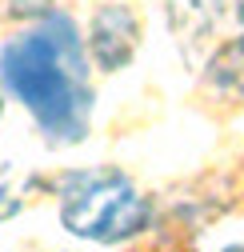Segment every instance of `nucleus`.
<instances>
[{
  "mask_svg": "<svg viewBox=\"0 0 244 252\" xmlns=\"http://www.w3.org/2000/svg\"><path fill=\"white\" fill-rule=\"evenodd\" d=\"M152 204L120 168H80L60 180L64 232L96 244H120L148 228Z\"/></svg>",
  "mask_w": 244,
  "mask_h": 252,
  "instance_id": "nucleus-2",
  "label": "nucleus"
},
{
  "mask_svg": "<svg viewBox=\"0 0 244 252\" xmlns=\"http://www.w3.org/2000/svg\"><path fill=\"white\" fill-rule=\"evenodd\" d=\"M12 212H20V192H12L8 180H0V220H8Z\"/></svg>",
  "mask_w": 244,
  "mask_h": 252,
  "instance_id": "nucleus-7",
  "label": "nucleus"
},
{
  "mask_svg": "<svg viewBox=\"0 0 244 252\" xmlns=\"http://www.w3.org/2000/svg\"><path fill=\"white\" fill-rule=\"evenodd\" d=\"M168 24L180 36V44H212L224 32L244 24V0H164Z\"/></svg>",
  "mask_w": 244,
  "mask_h": 252,
  "instance_id": "nucleus-3",
  "label": "nucleus"
},
{
  "mask_svg": "<svg viewBox=\"0 0 244 252\" xmlns=\"http://www.w3.org/2000/svg\"><path fill=\"white\" fill-rule=\"evenodd\" d=\"M4 4V12H12V16H40L52 0H0Z\"/></svg>",
  "mask_w": 244,
  "mask_h": 252,
  "instance_id": "nucleus-6",
  "label": "nucleus"
},
{
  "mask_svg": "<svg viewBox=\"0 0 244 252\" xmlns=\"http://www.w3.org/2000/svg\"><path fill=\"white\" fill-rule=\"evenodd\" d=\"M0 112H4V104H0Z\"/></svg>",
  "mask_w": 244,
  "mask_h": 252,
  "instance_id": "nucleus-8",
  "label": "nucleus"
},
{
  "mask_svg": "<svg viewBox=\"0 0 244 252\" xmlns=\"http://www.w3.org/2000/svg\"><path fill=\"white\" fill-rule=\"evenodd\" d=\"M212 84L244 96V32L236 40H224V48L212 60Z\"/></svg>",
  "mask_w": 244,
  "mask_h": 252,
  "instance_id": "nucleus-5",
  "label": "nucleus"
},
{
  "mask_svg": "<svg viewBox=\"0 0 244 252\" xmlns=\"http://www.w3.org/2000/svg\"><path fill=\"white\" fill-rule=\"evenodd\" d=\"M0 80L12 96L32 112L40 132L52 144H80L92 120V84L88 56L76 24L64 12H40L0 48Z\"/></svg>",
  "mask_w": 244,
  "mask_h": 252,
  "instance_id": "nucleus-1",
  "label": "nucleus"
},
{
  "mask_svg": "<svg viewBox=\"0 0 244 252\" xmlns=\"http://www.w3.org/2000/svg\"><path fill=\"white\" fill-rule=\"evenodd\" d=\"M136 40H140V24H136V16L124 4L100 8L96 20H92V32H88V48H92L96 64L104 72L124 68L132 60V52H136Z\"/></svg>",
  "mask_w": 244,
  "mask_h": 252,
  "instance_id": "nucleus-4",
  "label": "nucleus"
}]
</instances>
